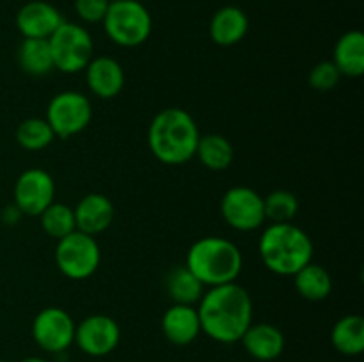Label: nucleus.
Listing matches in <instances>:
<instances>
[{"label":"nucleus","instance_id":"nucleus-1","mask_svg":"<svg viewBox=\"0 0 364 362\" xmlns=\"http://www.w3.org/2000/svg\"><path fill=\"white\" fill-rule=\"evenodd\" d=\"M198 314L201 332L210 339L224 344L237 343L252 323L251 295L237 283L213 286L203 293Z\"/></svg>","mask_w":364,"mask_h":362},{"label":"nucleus","instance_id":"nucleus-2","mask_svg":"<svg viewBox=\"0 0 364 362\" xmlns=\"http://www.w3.org/2000/svg\"><path fill=\"white\" fill-rule=\"evenodd\" d=\"M199 137L194 117L176 106L160 110L148 130L149 149L166 165H181L194 158Z\"/></svg>","mask_w":364,"mask_h":362},{"label":"nucleus","instance_id":"nucleus-3","mask_svg":"<svg viewBox=\"0 0 364 362\" xmlns=\"http://www.w3.org/2000/svg\"><path fill=\"white\" fill-rule=\"evenodd\" d=\"M185 266L201 280L203 286L213 287L235 283L244 266V258L233 241L205 236L188 248Z\"/></svg>","mask_w":364,"mask_h":362},{"label":"nucleus","instance_id":"nucleus-4","mask_svg":"<svg viewBox=\"0 0 364 362\" xmlns=\"http://www.w3.org/2000/svg\"><path fill=\"white\" fill-rule=\"evenodd\" d=\"M258 252L270 272L294 275L313 259V241L294 224H270L259 238Z\"/></svg>","mask_w":364,"mask_h":362},{"label":"nucleus","instance_id":"nucleus-5","mask_svg":"<svg viewBox=\"0 0 364 362\" xmlns=\"http://www.w3.org/2000/svg\"><path fill=\"white\" fill-rule=\"evenodd\" d=\"M102 23L107 35L124 48H134L148 41L153 28L151 14L139 0L110 2Z\"/></svg>","mask_w":364,"mask_h":362},{"label":"nucleus","instance_id":"nucleus-6","mask_svg":"<svg viewBox=\"0 0 364 362\" xmlns=\"http://www.w3.org/2000/svg\"><path fill=\"white\" fill-rule=\"evenodd\" d=\"M53 67L63 73H78L87 67L95 57V43L87 28L71 21H63L48 38Z\"/></svg>","mask_w":364,"mask_h":362},{"label":"nucleus","instance_id":"nucleus-7","mask_svg":"<svg viewBox=\"0 0 364 362\" xmlns=\"http://www.w3.org/2000/svg\"><path fill=\"white\" fill-rule=\"evenodd\" d=\"M100 261H102V251H100L98 241L91 234L73 231L68 236L57 240V268L68 279H87L98 270Z\"/></svg>","mask_w":364,"mask_h":362},{"label":"nucleus","instance_id":"nucleus-8","mask_svg":"<svg viewBox=\"0 0 364 362\" xmlns=\"http://www.w3.org/2000/svg\"><path fill=\"white\" fill-rule=\"evenodd\" d=\"M92 119V106L87 96L77 91H64L53 96L46 109V121L59 138H70L87 128Z\"/></svg>","mask_w":364,"mask_h":362},{"label":"nucleus","instance_id":"nucleus-9","mask_svg":"<svg viewBox=\"0 0 364 362\" xmlns=\"http://www.w3.org/2000/svg\"><path fill=\"white\" fill-rule=\"evenodd\" d=\"M220 213L230 227L237 231H255L265 222L263 197L249 187H233L223 195Z\"/></svg>","mask_w":364,"mask_h":362},{"label":"nucleus","instance_id":"nucleus-10","mask_svg":"<svg viewBox=\"0 0 364 362\" xmlns=\"http://www.w3.org/2000/svg\"><path fill=\"white\" fill-rule=\"evenodd\" d=\"M73 318L60 307H45L32 322V337L41 350L50 353L66 351L75 341Z\"/></svg>","mask_w":364,"mask_h":362},{"label":"nucleus","instance_id":"nucleus-11","mask_svg":"<svg viewBox=\"0 0 364 362\" xmlns=\"http://www.w3.org/2000/svg\"><path fill=\"white\" fill-rule=\"evenodd\" d=\"M55 197V183L46 170L27 169L14 183V206L21 215L39 216Z\"/></svg>","mask_w":364,"mask_h":362},{"label":"nucleus","instance_id":"nucleus-12","mask_svg":"<svg viewBox=\"0 0 364 362\" xmlns=\"http://www.w3.org/2000/svg\"><path fill=\"white\" fill-rule=\"evenodd\" d=\"M121 339V329L107 314H92L82 319L75 329L73 343L89 357H105L112 353Z\"/></svg>","mask_w":364,"mask_h":362},{"label":"nucleus","instance_id":"nucleus-13","mask_svg":"<svg viewBox=\"0 0 364 362\" xmlns=\"http://www.w3.org/2000/svg\"><path fill=\"white\" fill-rule=\"evenodd\" d=\"M59 9L43 0L25 4L16 14V28L23 38L48 39L63 23Z\"/></svg>","mask_w":364,"mask_h":362},{"label":"nucleus","instance_id":"nucleus-14","mask_svg":"<svg viewBox=\"0 0 364 362\" xmlns=\"http://www.w3.org/2000/svg\"><path fill=\"white\" fill-rule=\"evenodd\" d=\"M85 80L92 94L102 99H110L123 91L124 71L112 57H92L85 67Z\"/></svg>","mask_w":364,"mask_h":362},{"label":"nucleus","instance_id":"nucleus-15","mask_svg":"<svg viewBox=\"0 0 364 362\" xmlns=\"http://www.w3.org/2000/svg\"><path fill=\"white\" fill-rule=\"evenodd\" d=\"M162 332L169 343L187 346L201 334L198 309L194 305L173 304L162 316Z\"/></svg>","mask_w":364,"mask_h":362},{"label":"nucleus","instance_id":"nucleus-16","mask_svg":"<svg viewBox=\"0 0 364 362\" xmlns=\"http://www.w3.org/2000/svg\"><path fill=\"white\" fill-rule=\"evenodd\" d=\"M244 350L259 362H272L284 351L283 332L272 323H256L249 327L240 339Z\"/></svg>","mask_w":364,"mask_h":362},{"label":"nucleus","instance_id":"nucleus-17","mask_svg":"<svg viewBox=\"0 0 364 362\" xmlns=\"http://www.w3.org/2000/svg\"><path fill=\"white\" fill-rule=\"evenodd\" d=\"M73 213L77 231L96 236L112 224L114 206L103 194H87L78 201Z\"/></svg>","mask_w":364,"mask_h":362},{"label":"nucleus","instance_id":"nucleus-18","mask_svg":"<svg viewBox=\"0 0 364 362\" xmlns=\"http://www.w3.org/2000/svg\"><path fill=\"white\" fill-rule=\"evenodd\" d=\"M249 18L240 7H220L210 21V35L219 46H233L245 38Z\"/></svg>","mask_w":364,"mask_h":362},{"label":"nucleus","instance_id":"nucleus-19","mask_svg":"<svg viewBox=\"0 0 364 362\" xmlns=\"http://www.w3.org/2000/svg\"><path fill=\"white\" fill-rule=\"evenodd\" d=\"M333 62L345 77H361L364 73V34L361 31L345 32L338 39Z\"/></svg>","mask_w":364,"mask_h":362},{"label":"nucleus","instance_id":"nucleus-20","mask_svg":"<svg viewBox=\"0 0 364 362\" xmlns=\"http://www.w3.org/2000/svg\"><path fill=\"white\" fill-rule=\"evenodd\" d=\"M295 290L302 298L311 302L326 300L333 291V279L331 273L323 268L322 265L309 261L308 265L302 266L299 272L294 273Z\"/></svg>","mask_w":364,"mask_h":362},{"label":"nucleus","instance_id":"nucleus-21","mask_svg":"<svg viewBox=\"0 0 364 362\" xmlns=\"http://www.w3.org/2000/svg\"><path fill=\"white\" fill-rule=\"evenodd\" d=\"M16 59L21 70L32 77H45L55 70L48 39L25 38L18 46Z\"/></svg>","mask_w":364,"mask_h":362},{"label":"nucleus","instance_id":"nucleus-22","mask_svg":"<svg viewBox=\"0 0 364 362\" xmlns=\"http://www.w3.org/2000/svg\"><path fill=\"white\" fill-rule=\"evenodd\" d=\"M331 343L341 355L363 353L364 350V318L359 314H347L338 319L331 332Z\"/></svg>","mask_w":364,"mask_h":362},{"label":"nucleus","instance_id":"nucleus-23","mask_svg":"<svg viewBox=\"0 0 364 362\" xmlns=\"http://www.w3.org/2000/svg\"><path fill=\"white\" fill-rule=\"evenodd\" d=\"M166 291L174 304L194 305L201 300L205 286L201 280L187 268V266H174L166 277Z\"/></svg>","mask_w":364,"mask_h":362},{"label":"nucleus","instance_id":"nucleus-24","mask_svg":"<svg viewBox=\"0 0 364 362\" xmlns=\"http://www.w3.org/2000/svg\"><path fill=\"white\" fill-rule=\"evenodd\" d=\"M199 162L210 170H224L233 163L235 149L226 137L219 133L201 135L196 148Z\"/></svg>","mask_w":364,"mask_h":362},{"label":"nucleus","instance_id":"nucleus-25","mask_svg":"<svg viewBox=\"0 0 364 362\" xmlns=\"http://www.w3.org/2000/svg\"><path fill=\"white\" fill-rule=\"evenodd\" d=\"M55 138V133L50 128L48 121L31 117L18 124L16 128V142L27 151H41L48 148Z\"/></svg>","mask_w":364,"mask_h":362},{"label":"nucleus","instance_id":"nucleus-26","mask_svg":"<svg viewBox=\"0 0 364 362\" xmlns=\"http://www.w3.org/2000/svg\"><path fill=\"white\" fill-rule=\"evenodd\" d=\"M41 219V227L50 238H60L68 236L70 233L77 231V224H75V213L73 208L63 204V202H52L45 212L39 215Z\"/></svg>","mask_w":364,"mask_h":362},{"label":"nucleus","instance_id":"nucleus-27","mask_svg":"<svg viewBox=\"0 0 364 362\" xmlns=\"http://www.w3.org/2000/svg\"><path fill=\"white\" fill-rule=\"evenodd\" d=\"M265 206V220L272 224L291 222L299 212V201L291 192L274 190L263 199Z\"/></svg>","mask_w":364,"mask_h":362},{"label":"nucleus","instance_id":"nucleus-28","mask_svg":"<svg viewBox=\"0 0 364 362\" xmlns=\"http://www.w3.org/2000/svg\"><path fill=\"white\" fill-rule=\"evenodd\" d=\"M341 73L334 66L333 60H322L309 71V85L316 91H331L340 82Z\"/></svg>","mask_w":364,"mask_h":362},{"label":"nucleus","instance_id":"nucleus-29","mask_svg":"<svg viewBox=\"0 0 364 362\" xmlns=\"http://www.w3.org/2000/svg\"><path fill=\"white\" fill-rule=\"evenodd\" d=\"M109 6V0H75V11L85 23H102Z\"/></svg>","mask_w":364,"mask_h":362},{"label":"nucleus","instance_id":"nucleus-30","mask_svg":"<svg viewBox=\"0 0 364 362\" xmlns=\"http://www.w3.org/2000/svg\"><path fill=\"white\" fill-rule=\"evenodd\" d=\"M21 362H48V361H46V358H41V357H27V358H23Z\"/></svg>","mask_w":364,"mask_h":362},{"label":"nucleus","instance_id":"nucleus-31","mask_svg":"<svg viewBox=\"0 0 364 362\" xmlns=\"http://www.w3.org/2000/svg\"><path fill=\"white\" fill-rule=\"evenodd\" d=\"M109 2H116V0H109Z\"/></svg>","mask_w":364,"mask_h":362},{"label":"nucleus","instance_id":"nucleus-32","mask_svg":"<svg viewBox=\"0 0 364 362\" xmlns=\"http://www.w3.org/2000/svg\"><path fill=\"white\" fill-rule=\"evenodd\" d=\"M0 362H9V361H0Z\"/></svg>","mask_w":364,"mask_h":362}]
</instances>
